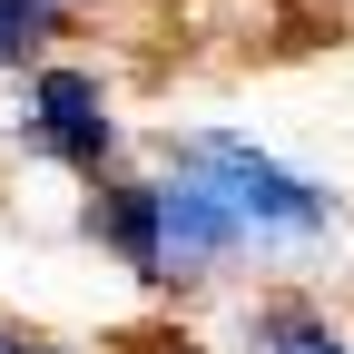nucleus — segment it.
<instances>
[{"label":"nucleus","instance_id":"obj_4","mask_svg":"<svg viewBox=\"0 0 354 354\" xmlns=\"http://www.w3.org/2000/svg\"><path fill=\"white\" fill-rule=\"evenodd\" d=\"M59 20H69L59 0H0V69H39V39Z\"/></svg>","mask_w":354,"mask_h":354},{"label":"nucleus","instance_id":"obj_3","mask_svg":"<svg viewBox=\"0 0 354 354\" xmlns=\"http://www.w3.org/2000/svg\"><path fill=\"white\" fill-rule=\"evenodd\" d=\"M246 354H354V325L315 295H256L246 305Z\"/></svg>","mask_w":354,"mask_h":354},{"label":"nucleus","instance_id":"obj_5","mask_svg":"<svg viewBox=\"0 0 354 354\" xmlns=\"http://www.w3.org/2000/svg\"><path fill=\"white\" fill-rule=\"evenodd\" d=\"M118 354H207V344L177 335V325H138V335H118Z\"/></svg>","mask_w":354,"mask_h":354},{"label":"nucleus","instance_id":"obj_2","mask_svg":"<svg viewBox=\"0 0 354 354\" xmlns=\"http://www.w3.org/2000/svg\"><path fill=\"white\" fill-rule=\"evenodd\" d=\"M10 138H20L30 158L69 167V177H109V158H118V109H109V88L88 79V69H69V59H39V69L20 79Z\"/></svg>","mask_w":354,"mask_h":354},{"label":"nucleus","instance_id":"obj_6","mask_svg":"<svg viewBox=\"0 0 354 354\" xmlns=\"http://www.w3.org/2000/svg\"><path fill=\"white\" fill-rule=\"evenodd\" d=\"M0 354H59L50 335H20V325H0Z\"/></svg>","mask_w":354,"mask_h":354},{"label":"nucleus","instance_id":"obj_1","mask_svg":"<svg viewBox=\"0 0 354 354\" xmlns=\"http://www.w3.org/2000/svg\"><path fill=\"white\" fill-rule=\"evenodd\" d=\"M167 167L236 227L246 256H305V246L335 236V187H315L305 167H286L276 148L236 138V128H177Z\"/></svg>","mask_w":354,"mask_h":354}]
</instances>
